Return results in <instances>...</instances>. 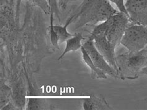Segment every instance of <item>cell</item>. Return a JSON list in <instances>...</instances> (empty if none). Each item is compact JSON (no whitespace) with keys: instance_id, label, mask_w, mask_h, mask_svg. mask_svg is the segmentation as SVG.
<instances>
[{"instance_id":"obj_1","label":"cell","mask_w":147,"mask_h":110,"mask_svg":"<svg viewBox=\"0 0 147 110\" xmlns=\"http://www.w3.org/2000/svg\"><path fill=\"white\" fill-rule=\"evenodd\" d=\"M129 21L127 16L119 12L107 20L96 25L89 37L93 41L96 48L118 74L115 50L121 44Z\"/></svg>"},{"instance_id":"obj_2","label":"cell","mask_w":147,"mask_h":110,"mask_svg":"<svg viewBox=\"0 0 147 110\" xmlns=\"http://www.w3.org/2000/svg\"><path fill=\"white\" fill-rule=\"evenodd\" d=\"M119 11L108 0H84L73 21L76 27L96 25L107 20Z\"/></svg>"},{"instance_id":"obj_3","label":"cell","mask_w":147,"mask_h":110,"mask_svg":"<svg viewBox=\"0 0 147 110\" xmlns=\"http://www.w3.org/2000/svg\"><path fill=\"white\" fill-rule=\"evenodd\" d=\"M119 75L122 80H134L147 65V47L138 52H128L116 56Z\"/></svg>"},{"instance_id":"obj_4","label":"cell","mask_w":147,"mask_h":110,"mask_svg":"<svg viewBox=\"0 0 147 110\" xmlns=\"http://www.w3.org/2000/svg\"><path fill=\"white\" fill-rule=\"evenodd\" d=\"M121 44L128 52H138L145 49L147 47V26L138 24L128 26Z\"/></svg>"},{"instance_id":"obj_5","label":"cell","mask_w":147,"mask_h":110,"mask_svg":"<svg viewBox=\"0 0 147 110\" xmlns=\"http://www.w3.org/2000/svg\"><path fill=\"white\" fill-rule=\"evenodd\" d=\"M83 47L86 50L92 61L98 68L112 77L115 78L119 77L118 73L109 65L105 58L96 48L94 42L91 39L89 38L88 40L85 41Z\"/></svg>"},{"instance_id":"obj_6","label":"cell","mask_w":147,"mask_h":110,"mask_svg":"<svg viewBox=\"0 0 147 110\" xmlns=\"http://www.w3.org/2000/svg\"><path fill=\"white\" fill-rule=\"evenodd\" d=\"M125 5L130 21L147 26V0H127Z\"/></svg>"},{"instance_id":"obj_7","label":"cell","mask_w":147,"mask_h":110,"mask_svg":"<svg viewBox=\"0 0 147 110\" xmlns=\"http://www.w3.org/2000/svg\"><path fill=\"white\" fill-rule=\"evenodd\" d=\"M82 107L84 110L90 109H111L104 98L94 95L84 96L82 98Z\"/></svg>"},{"instance_id":"obj_8","label":"cell","mask_w":147,"mask_h":110,"mask_svg":"<svg viewBox=\"0 0 147 110\" xmlns=\"http://www.w3.org/2000/svg\"><path fill=\"white\" fill-rule=\"evenodd\" d=\"M80 50L81 52H82V58L84 62L86 64L87 66L90 67L91 70V77L92 78H94V79H95V78H96V79H107V74L95 65L93 62L92 61L90 56H89L88 54L87 53L86 50H85L83 47V45L82 47V48L80 49Z\"/></svg>"},{"instance_id":"obj_9","label":"cell","mask_w":147,"mask_h":110,"mask_svg":"<svg viewBox=\"0 0 147 110\" xmlns=\"http://www.w3.org/2000/svg\"><path fill=\"white\" fill-rule=\"evenodd\" d=\"M13 103L18 109H22L26 108V93L24 86L21 83L15 85L12 93Z\"/></svg>"},{"instance_id":"obj_10","label":"cell","mask_w":147,"mask_h":110,"mask_svg":"<svg viewBox=\"0 0 147 110\" xmlns=\"http://www.w3.org/2000/svg\"><path fill=\"white\" fill-rule=\"evenodd\" d=\"M84 40V37L82 34L78 33L68 39L66 41V45L65 50L61 54V56L58 58V60H60L66 54L70 52H74L82 48V42Z\"/></svg>"},{"instance_id":"obj_11","label":"cell","mask_w":147,"mask_h":110,"mask_svg":"<svg viewBox=\"0 0 147 110\" xmlns=\"http://www.w3.org/2000/svg\"><path fill=\"white\" fill-rule=\"evenodd\" d=\"M75 18V14H73L71 17L69 18L67 22L64 26H59V25H53V28L55 31V32L57 34L59 39V41L61 42H66L68 39L71 37L73 35L68 32L67 30V27L73 22V19Z\"/></svg>"},{"instance_id":"obj_12","label":"cell","mask_w":147,"mask_h":110,"mask_svg":"<svg viewBox=\"0 0 147 110\" xmlns=\"http://www.w3.org/2000/svg\"><path fill=\"white\" fill-rule=\"evenodd\" d=\"M47 108H49L47 103L44 98L27 97L26 109H46Z\"/></svg>"},{"instance_id":"obj_13","label":"cell","mask_w":147,"mask_h":110,"mask_svg":"<svg viewBox=\"0 0 147 110\" xmlns=\"http://www.w3.org/2000/svg\"><path fill=\"white\" fill-rule=\"evenodd\" d=\"M50 26H49V33H50V41H51V43L53 45V46L55 47V48L57 49H59V39L53 28V14L52 13L50 14Z\"/></svg>"},{"instance_id":"obj_14","label":"cell","mask_w":147,"mask_h":110,"mask_svg":"<svg viewBox=\"0 0 147 110\" xmlns=\"http://www.w3.org/2000/svg\"><path fill=\"white\" fill-rule=\"evenodd\" d=\"M34 5L44 11L46 14H50L51 13V7L50 6L48 0H30Z\"/></svg>"},{"instance_id":"obj_15","label":"cell","mask_w":147,"mask_h":110,"mask_svg":"<svg viewBox=\"0 0 147 110\" xmlns=\"http://www.w3.org/2000/svg\"><path fill=\"white\" fill-rule=\"evenodd\" d=\"M108 1H109L110 3H114L116 6V7H117L119 12L123 13L129 18V14L127 13V11L126 10L124 0H108Z\"/></svg>"},{"instance_id":"obj_16","label":"cell","mask_w":147,"mask_h":110,"mask_svg":"<svg viewBox=\"0 0 147 110\" xmlns=\"http://www.w3.org/2000/svg\"><path fill=\"white\" fill-rule=\"evenodd\" d=\"M50 7H51V13H55L57 17H59V8L57 5V0H48ZM50 13V14H51Z\"/></svg>"},{"instance_id":"obj_17","label":"cell","mask_w":147,"mask_h":110,"mask_svg":"<svg viewBox=\"0 0 147 110\" xmlns=\"http://www.w3.org/2000/svg\"><path fill=\"white\" fill-rule=\"evenodd\" d=\"M22 0H16V10H15V21L18 23L19 21V13H20L21 5Z\"/></svg>"},{"instance_id":"obj_18","label":"cell","mask_w":147,"mask_h":110,"mask_svg":"<svg viewBox=\"0 0 147 110\" xmlns=\"http://www.w3.org/2000/svg\"><path fill=\"white\" fill-rule=\"evenodd\" d=\"M141 74H144L147 76V65L145 66V67L142 69Z\"/></svg>"}]
</instances>
